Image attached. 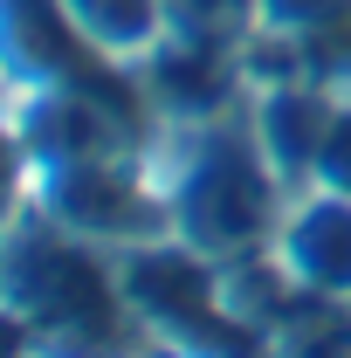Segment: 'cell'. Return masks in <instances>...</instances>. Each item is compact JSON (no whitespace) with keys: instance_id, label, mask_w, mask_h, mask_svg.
<instances>
[{"instance_id":"2","label":"cell","mask_w":351,"mask_h":358,"mask_svg":"<svg viewBox=\"0 0 351 358\" xmlns=\"http://www.w3.org/2000/svg\"><path fill=\"white\" fill-rule=\"evenodd\" d=\"M303 255H310V275L317 282L351 275V214H317V221H303Z\"/></svg>"},{"instance_id":"3","label":"cell","mask_w":351,"mask_h":358,"mask_svg":"<svg viewBox=\"0 0 351 358\" xmlns=\"http://www.w3.org/2000/svg\"><path fill=\"white\" fill-rule=\"evenodd\" d=\"M138 282H152L145 296H152V303H173V310H200V289H207V282L186 275V268H145Z\"/></svg>"},{"instance_id":"4","label":"cell","mask_w":351,"mask_h":358,"mask_svg":"<svg viewBox=\"0 0 351 358\" xmlns=\"http://www.w3.org/2000/svg\"><path fill=\"white\" fill-rule=\"evenodd\" d=\"M69 7L89 14V21H103V28H117V35H131L145 21V0H69Z\"/></svg>"},{"instance_id":"1","label":"cell","mask_w":351,"mask_h":358,"mask_svg":"<svg viewBox=\"0 0 351 358\" xmlns=\"http://www.w3.org/2000/svg\"><path fill=\"white\" fill-rule=\"evenodd\" d=\"M255 207H262L255 179L227 166V173H214L207 200H200V227H220V241H234V234H248V227H255Z\"/></svg>"},{"instance_id":"6","label":"cell","mask_w":351,"mask_h":358,"mask_svg":"<svg viewBox=\"0 0 351 358\" xmlns=\"http://www.w3.org/2000/svg\"><path fill=\"white\" fill-rule=\"evenodd\" d=\"M200 69H207L200 55H179V62H166V83H173V90H186V96H207L220 76H200Z\"/></svg>"},{"instance_id":"7","label":"cell","mask_w":351,"mask_h":358,"mask_svg":"<svg viewBox=\"0 0 351 358\" xmlns=\"http://www.w3.org/2000/svg\"><path fill=\"white\" fill-rule=\"evenodd\" d=\"M289 7H296L303 21H310V14H331V0H289Z\"/></svg>"},{"instance_id":"5","label":"cell","mask_w":351,"mask_h":358,"mask_svg":"<svg viewBox=\"0 0 351 358\" xmlns=\"http://www.w3.org/2000/svg\"><path fill=\"white\" fill-rule=\"evenodd\" d=\"M324 166H331V179H338V186H351V117L324 131Z\"/></svg>"}]
</instances>
